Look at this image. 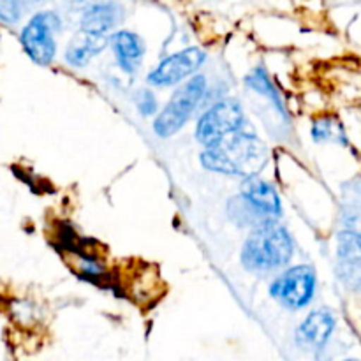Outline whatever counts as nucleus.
Instances as JSON below:
<instances>
[{
    "label": "nucleus",
    "instance_id": "14",
    "mask_svg": "<svg viewBox=\"0 0 361 361\" xmlns=\"http://www.w3.org/2000/svg\"><path fill=\"white\" fill-rule=\"evenodd\" d=\"M247 85H249L252 90H256L257 94H261L263 97H268L270 101L275 102V106H279L281 108V99H279V94L277 90H275L274 83H271L270 80H268L267 73H264L263 69H254L252 73L249 74V78H247Z\"/></svg>",
    "mask_w": 361,
    "mask_h": 361
},
{
    "label": "nucleus",
    "instance_id": "5",
    "mask_svg": "<svg viewBox=\"0 0 361 361\" xmlns=\"http://www.w3.org/2000/svg\"><path fill=\"white\" fill-rule=\"evenodd\" d=\"M243 126V109L235 99H224L203 113L196 127V137L204 148L215 147Z\"/></svg>",
    "mask_w": 361,
    "mask_h": 361
},
{
    "label": "nucleus",
    "instance_id": "12",
    "mask_svg": "<svg viewBox=\"0 0 361 361\" xmlns=\"http://www.w3.org/2000/svg\"><path fill=\"white\" fill-rule=\"evenodd\" d=\"M108 46L104 35H90L81 32L80 37H74L66 49V60L73 67H85L94 56H97Z\"/></svg>",
    "mask_w": 361,
    "mask_h": 361
},
{
    "label": "nucleus",
    "instance_id": "8",
    "mask_svg": "<svg viewBox=\"0 0 361 361\" xmlns=\"http://www.w3.org/2000/svg\"><path fill=\"white\" fill-rule=\"evenodd\" d=\"M240 196L264 219L275 221L282 214V203L277 189L267 180L257 178V175L245 178Z\"/></svg>",
    "mask_w": 361,
    "mask_h": 361
},
{
    "label": "nucleus",
    "instance_id": "17",
    "mask_svg": "<svg viewBox=\"0 0 361 361\" xmlns=\"http://www.w3.org/2000/svg\"><path fill=\"white\" fill-rule=\"evenodd\" d=\"M348 361H358V360H348Z\"/></svg>",
    "mask_w": 361,
    "mask_h": 361
},
{
    "label": "nucleus",
    "instance_id": "11",
    "mask_svg": "<svg viewBox=\"0 0 361 361\" xmlns=\"http://www.w3.org/2000/svg\"><path fill=\"white\" fill-rule=\"evenodd\" d=\"M122 18V7L115 2L92 4L81 14V32L90 35H104Z\"/></svg>",
    "mask_w": 361,
    "mask_h": 361
},
{
    "label": "nucleus",
    "instance_id": "7",
    "mask_svg": "<svg viewBox=\"0 0 361 361\" xmlns=\"http://www.w3.org/2000/svg\"><path fill=\"white\" fill-rule=\"evenodd\" d=\"M207 59V53L200 48H187L178 53L166 56L150 74H148V83L155 87H171L178 85L190 74L196 73L201 63Z\"/></svg>",
    "mask_w": 361,
    "mask_h": 361
},
{
    "label": "nucleus",
    "instance_id": "9",
    "mask_svg": "<svg viewBox=\"0 0 361 361\" xmlns=\"http://www.w3.org/2000/svg\"><path fill=\"white\" fill-rule=\"evenodd\" d=\"M335 317L330 310H314L307 319L300 324L296 331V341L305 349H321L334 334Z\"/></svg>",
    "mask_w": 361,
    "mask_h": 361
},
{
    "label": "nucleus",
    "instance_id": "15",
    "mask_svg": "<svg viewBox=\"0 0 361 361\" xmlns=\"http://www.w3.org/2000/svg\"><path fill=\"white\" fill-rule=\"evenodd\" d=\"M312 136L316 137L317 141H326V140L344 141V130H342L341 123L335 122L334 118H321L314 123Z\"/></svg>",
    "mask_w": 361,
    "mask_h": 361
},
{
    "label": "nucleus",
    "instance_id": "4",
    "mask_svg": "<svg viewBox=\"0 0 361 361\" xmlns=\"http://www.w3.org/2000/svg\"><path fill=\"white\" fill-rule=\"evenodd\" d=\"M62 27V20L55 11H39L21 30L20 41L25 53L37 66H49L55 59V34Z\"/></svg>",
    "mask_w": 361,
    "mask_h": 361
},
{
    "label": "nucleus",
    "instance_id": "2",
    "mask_svg": "<svg viewBox=\"0 0 361 361\" xmlns=\"http://www.w3.org/2000/svg\"><path fill=\"white\" fill-rule=\"evenodd\" d=\"M295 254V243L284 226L275 221L254 228L242 249V263L247 270L274 271L286 267Z\"/></svg>",
    "mask_w": 361,
    "mask_h": 361
},
{
    "label": "nucleus",
    "instance_id": "16",
    "mask_svg": "<svg viewBox=\"0 0 361 361\" xmlns=\"http://www.w3.org/2000/svg\"><path fill=\"white\" fill-rule=\"evenodd\" d=\"M137 108L143 115H152V113L157 111V101H155L154 94L150 92H141L140 97H137Z\"/></svg>",
    "mask_w": 361,
    "mask_h": 361
},
{
    "label": "nucleus",
    "instance_id": "10",
    "mask_svg": "<svg viewBox=\"0 0 361 361\" xmlns=\"http://www.w3.org/2000/svg\"><path fill=\"white\" fill-rule=\"evenodd\" d=\"M108 44L123 73L134 74L140 69L145 56V44L140 35L130 30H118L109 37Z\"/></svg>",
    "mask_w": 361,
    "mask_h": 361
},
{
    "label": "nucleus",
    "instance_id": "6",
    "mask_svg": "<svg viewBox=\"0 0 361 361\" xmlns=\"http://www.w3.org/2000/svg\"><path fill=\"white\" fill-rule=\"evenodd\" d=\"M270 293L288 309H303L310 303L316 293V271L307 264H298L275 279Z\"/></svg>",
    "mask_w": 361,
    "mask_h": 361
},
{
    "label": "nucleus",
    "instance_id": "13",
    "mask_svg": "<svg viewBox=\"0 0 361 361\" xmlns=\"http://www.w3.org/2000/svg\"><path fill=\"white\" fill-rule=\"evenodd\" d=\"M44 0H0V21L7 25L18 23L30 7Z\"/></svg>",
    "mask_w": 361,
    "mask_h": 361
},
{
    "label": "nucleus",
    "instance_id": "3",
    "mask_svg": "<svg viewBox=\"0 0 361 361\" xmlns=\"http://www.w3.org/2000/svg\"><path fill=\"white\" fill-rule=\"evenodd\" d=\"M204 92H207V78L201 74L190 78L182 87L176 88L166 108L155 118V134L159 137H171L173 134L178 133L203 101Z\"/></svg>",
    "mask_w": 361,
    "mask_h": 361
},
{
    "label": "nucleus",
    "instance_id": "1",
    "mask_svg": "<svg viewBox=\"0 0 361 361\" xmlns=\"http://www.w3.org/2000/svg\"><path fill=\"white\" fill-rule=\"evenodd\" d=\"M268 161V148L256 134L236 130L215 147L207 148L201 162L207 169L222 175L256 176Z\"/></svg>",
    "mask_w": 361,
    "mask_h": 361
}]
</instances>
